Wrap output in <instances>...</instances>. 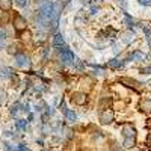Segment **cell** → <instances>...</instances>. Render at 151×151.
I'll return each instance as SVG.
<instances>
[{"label":"cell","instance_id":"cell-3","mask_svg":"<svg viewBox=\"0 0 151 151\" xmlns=\"http://www.w3.org/2000/svg\"><path fill=\"white\" fill-rule=\"evenodd\" d=\"M122 134H124V137H134L136 130H134V127H133V124H130V122L124 124V125H122Z\"/></svg>","mask_w":151,"mask_h":151},{"label":"cell","instance_id":"cell-4","mask_svg":"<svg viewBox=\"0 0 151 151\" xmlns=\"http://www.w3.org/2000/svg\"><path fill=\"white\" fill-rule=\"evenodd\" d=\"M60 58H62V60H64L65 64H71V62L74 60L73 52H71V50H68V48H65V47L60 50Z\"/></svg>","mask_w":151,"mask_h":151},{"label":"cell","instance_id":"cell-15","mask_svg":"<svg viewBox=\"0 0 151 151\" xmlns=\"http://www.w3.org/2000/svg\"><path fill=\"white\" fill-rule=\"evenodd\" d=\"M17 127H18L20 130H23V129H26V121H24V119L18 121V122H17Z\"/></svg>","mask_w":151,"mask_h":151},{"label":"cell","instance_id":"cell-13","mask_svg":"<svg viewBox=\"0 0 151 151\" xmlns=\"http://www.w3.org/2000/svg\"><path fill=\"white\" fill-rule=\"evenodd\" d=\"M132 58H133L134 60H142V59H144L145 56H144V55H142L141 52H134V53L132 55Z\"/></svg>","mask_w":151,"mask_h":151},{"label":"cell","instance_id":"cell-16","mask_svg":"<svg viewBox=\"0 0 151 151\" xmlns=\"http://www.w3.org/2000/svg\"><path fill=\"white\" fill-rule=\"evenodd\" d=\"M0 77H9V71L8 70H0Z\"/></svg>","mask_w":151,"mask_h":151},{"label":"cell","instance_id":"cell-1","mask_svg":"<svg viewBox=\"0 0 151 151\" xmlns=\"http://www.w3.org/2000/svg\"><path fill=\"white\" fill-rule=\"evenodd\" d=\"M113 118H115V113H113V110L109 109V107L100 113V121H101V124H110L113 121Z\"/></svg>","mask_w":151,"mask_h":151},{"label":"cell","instance_id":"cell-8","mask_svg":"<svg viewBox=\"0 0 151 151\" xmlns=\"http://www.w3.org/2000/svg\"><path fill=\"white\" fill-rule=\"evenodd\" d=\"M141 110H144V112H151V98L142 100V101H141Z\"/></svg>","mask_w":151,"mask_h":151},{"label":"cell","instance_id":"cell-10","mask_svg":"<svg viewBox=\"0 0 151 151\" xmlns=\"http://www.w3.org/2000/svg\"><path fill=\"white\" fill-rule=\"evenodd\" d=\"M134 145V137H125L124 139V147L125 148H132Z\"/></svg>","mask_w":151,"mask_h":151},{"label":"cell","instance_id":"cell-9","mask_svg":"<svg viewBox=\"0 0 151 151\" xmlns=\"http://www.w3.org/2000/svg\"><path fill=\"white\" fill-rule=\"evenodd\" d=\"M0 9L3 11L12 9V0H0Z\"/></svg>","mask_w":151,"mask_h":151},{"label":"cell","instance_id":"cell-19","mask_svg":"<svg viewBox=\"0 0 151 151\" xmlns=\"http://www.w3.org/2000/svg\"><path fill=\"white\" fill-rule=\"evenodd\" d=\"M17 5H20V6H26V5H27V0H17Z\"/></svg>","mask_w":151,"mask_h":151},{"label":"cell","instance_id":"cell-7","mask_svg":"<svg viewBox=\"0 0 151 151\" xmlns=\"http://www.w3.org/2000/svg\"><path fill=\"white\" fill-rule=\"evenodd\" d=\"M17 65L21 68H29V58L24 55H18L17 56Z\"/></svg>","mask_w":151,"mask_h":151},{"label":"cell","instance_id":"cell-5","mask_svg":"<svg viewBox=\"0 0 151 151\" xmlns=\"http://www.w3.org/2000/svg\"><path fill=\"white\" fill-rule=\"evenodd\" d=\"M121 83H124L125 86H129V88H133V89H136V91H141V83L136 82V80H133V79L122 77V79H121Z\"/></svg>","mask_w":151,"mask_h":151},{"label":"cell","instance_id":"cell-22","mask_svg":"<svg viewBox=\"0 0 151 151\" xmlns=\"http://www.w3.org/2000/svg\"><path fill=\"white\" fill-rule=\"evenodd\" d=\"M110 151H124V150H122L121 147H113V148H112Z\"/></svg>","mask_w":151,"mask_h":151},{"label":"cell","instance_id":"cell-12","mask_svg":"<svg viewBox=\"0 0 151 151\" xmlns=\"http://www.w3.org/2000/svg\"><path fill=\"white\" fill-rule=\"evenodd\" d=\"M55 45H64V38H62L60 35L55 36Z\"/></svg>","mask_w":151,"mask_h":151},{"label":"cell","instance_id":"cell-6","mask_svg":"<svg viewBox=\"0 0 151 151\" xmlns=\"http://www.w3.org/2000/svg\"><path fill=\"white\" fill-rule=\"evenodd\" d=\"M73 101L76 104H79V106H83L86 103V94L85 92H76L73 95Z\"/></svg>","mask_w":151,"mask_h":151},{"label":"cell","instance_id":"cell-11","mask_svg":"<svg viewBox=\"0 0 151 151\" xmlns=\"http://www.w3.org/2000/svg\"><path fill=\"white\" fill-rule=\"evenodd\" d=\"M65 115H67V121H68V122H74V121H76V113H74V112L67 110Z\"/></svg>","mask_w":151,"mask_h":151},{"label":"cell","instance_id":"cell-17","mask_svg":"<svg viewBox=\"0 0 151 151\" xmlns=\"http://www.w3.org/2000/svg\"><path fill=\"white\" fill-rule=\"evenodd\" d=\"M109 65H110L112 68H116V67H119V65H121V62H118V60H112Z\"/></svg>","mask_w":151,"mask_h":151},{"label":"cell","instance_id":"cell-21","mask_svg":"<svg viewBox=\"0 0 151 151\" xmlns=\"http://www.w3.org/2000/svg\"><path fill=\"white\" fill-rule=\"evenodd\" d=\"M29 36H30V35H29L27 32H26V33H23V40H24V41H27V40H29Z\"/></svg>","mask_w":151,"mask_h":151},{"label":"cell","instance_id":"cell-14","mask_svg":"<svg viewBox=\"0 0 151 151\" xmlns=\"http://www.w3.org/2000/svg\"><path fill=\"white\" fill-rule=\"evenodd\" d=\"M133 36H134V33H132V32H127V33H125V38H124V40H125V42H130V41L133 40Z\"/></svg>","mask_w":151,"mask_h":151},{"label":"cell","instance_id":"cell-2","mask_svg":"<svg viewBox=\"0 0 151 151\" xmlns=\"http://www.w3.org/2000/svg\"><path fill=\"white\" fill-rule=\"evenodd\" d=\"M14 27L18 30V32H23V30H26V27H27V23H26V20H24L20 14H15V17H14Z\"/></svg>","mask_w":151,"mask_h":151},{"label":"cell","instance_id":"cell-20","mask_svg":"<svg viewBox=\"0 0 151 151\" xmlns=\"http://www.w3.org/2000/svg\"><path fill=\"white\" fill-rule=\"evenodd\" d=\"M8 52H9L11 55H12V53L15 55V53H17V50H15V47H9V48H8Z\"/></svg>","mask_w":151,"mask_h":151},{"label":"cell","instance_id":"cell-18","mask_svg":"<svg viewBox=\"0 0 151 151\" xmlns=\"http://www.w3.org/2000/svg\"><path fill=\"white\" fill-rule=\"evenodd\" d=\"M141 73H142V74H151V67H145V68H142Z\"/></svg>","mask_w":151,"mask_h":151}]
</instances>
